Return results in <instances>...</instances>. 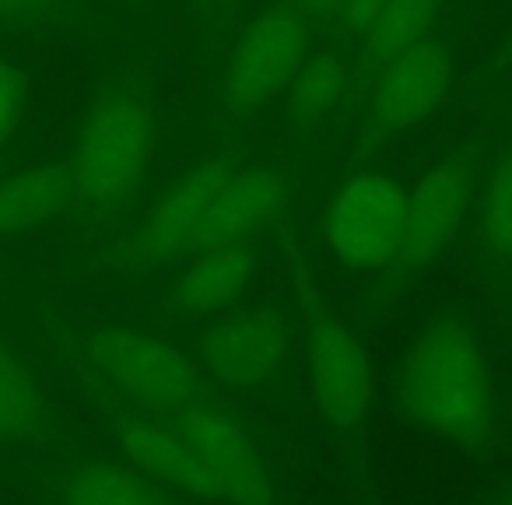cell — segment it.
<instances>
[{
	"label": "cell",
	"mask_w": 512,
	"mask_h": 505,
	"mask_svg": "<svg viewBox=\"0 0 512 505\" xmlns=\"http://www.w3.org/2000/svg\"><path fill=\"white\" fill-rule=\"evenodd\" d=\"M288 200V186L267 165H239L225 190L214 197L211 211L204 218L197 239L200 249H218V246H239L249 235L264 232L274 218L281 214Z\"/></svg>",
	"instance_id": "7c38bea8"
},
{
	"label": "cell",
	"mask_w": 512,
	"mask_h": 505,
	"mask_svg": "<svg viewBox=\"0 0 512 505\" xmlns=\"http://www.w3.org/2000/svg\"><path fill=\"white\" fill-rule=\"evenodd\" d=\"M155 141V109L141 92L134 88L102 92L81 120L67 162L74 207L88 214L127 211L151 169Z\"/></svg>",
	"instance_id": "6da1fadb"
},
{
	"label": "cell",
	"mask_w": 512,
	"mask_h": 505,
	"mask_svg": "<svg viewBox=\"0 0 512 505\" xmlns=\"http://www.w3.org/2000/svg\"><path fill=\"white\" fill-rule=\"evenodd\" d=\"M123 453L134 460L137 470L158 481L162 488H176L186 495L204 498V481H200V467L193 446L186 439L183 425H179L176 411H141L130 414L116 432Z\"/></svg>",
	"instance_id": "4fadbf2b"
},
{
	"label": "cell",
	"mask_w": 512,
	"mask_h": 505,
	"mask_svg": "<svg viewBox=\"0 0 512 505\" xmlns=\"http://www.w3.org/2000/svg\"><path fill=\"white\" fill-rule=\"evenodd\" d=\"M309 383L313 400L337 428L358 425L372 400V369L362 344L334 316L309 323Z\"/></svg>",
	"instance_id": "8fae6325"
},
{
	"label": "cell",
	"mask_w": 512,
	"mask_h": 505,
	"mask_svg": "<svg viewBox=\"0 0 512 505\" xmlns=\"http://www.w3.org/2000/svg\"><path fill=\"white\" fill-rule=\"evenodd\" d=\"M502 505H512V495H509V498H505V502H502Z\"/></svg>",
	"instance_id": "d4e9b609"
},
{
	"label": "cell",
	"mask_w": 512,
	"mask_h": 505,
	"mask_svg": "<svg viewBox=\"0 0 512 505\" xmlns=\"http://www.w3.org/2000/svg\"><path fill=\"white\" fill-rule=\"evenodd\" d=\"M313 32L316 29L309 25V18L288 0L256 11L242 25L221 67V109L235 120H249L285 99L299 67L313 53Z\"/></svg>",
	"instance_id": "3957f363"
},
{
	"label": "cell",
	"mask_w": 512,
	"mask_h": 505,
	"mask_svg": "<svg viewBox=\"0 0 512 505\" xmlns=\"http://www.w3.org/2000/svg\"><path fill=\"white\" fill-rule=\"evenodd\" d=\"M239 172L235 158H207L172 179L162 190V197L144 211V218L134 225V232L123 239L120 260L130 267H155L197 253V239L204 218L211 211L214 197L225 190L228 179Z\"/></svg>",
	"instance_id": "5b68a950"
},
{
	"label": "cell",
	"mask_w": 512,
	"mask_h": 505,
	"mask_svg": "<svg viewBox=\"0 0 512 505\" xmlns=\"http://www.w3.org/2000/svg\"><path fill=\"white\" fill-rule=\"evenodd\" d=\"M193 446L204 481V498L225 505H271V481L249 435L232 418L193 404L176 411Z\"/></svg>",
	"instance_id": "9c48e42d"
},
{
	"label": "cell",
	"mask_w": 512,
	"mask_h": 505,
	"mask_svg": "<svg viewBox=\"0 0 512 505\" xmlns=\"http://www.w3.org/2000/svg\"><path fill=\"white\" fill-rule=\"evenodd\" d=\"M204 4H207V8H218V11H232L239 0H204Z\"/></svg>",
	"instance_id": "cb8c5ba5"
},
{
	"label": "cell",
	"mask_w": 512,
	"mask_h": 505,
	"mask_svg": "<svg viewBox=\"0 0 512 505\" xmlns=\"http://www.w3.org/2000/svg\"><path fill=\"white\" fill-rule=\"evenodd\" d=\"M474 176L477 165L470 151H449L421 172L414 190L407 193L404 232H400L390 267L418 271V267H428L446 253L470 211Z\"/></svg>",
	"instance_id": "8992f818"
},
{
	"label": "cell",
	"mask_w": 512,
	"mask_h": 505,
	"mask_svg": "<svg viewBox=\"0 0 512 505\" xmlns=\"http://www.w3.org/2000/svg\"><path fill=\"white\" fill-rule=\"evenodd\" d=\"M74 207L67 165H25L0 176V235H18L60 218Z\"/></svg>",
	"instance_id": "5bb4252c"
},
{
	"label": "cell",
	"mask_w": 512,
	"mask_h": 505,
	"mask_svg": "<svg viewBox=\"0 0 512 505\" xmlns=\"http://www.w3.org/2000/svg\"><path fill=\"white\" fill-rule=\"evenodd\" d=\"M67 505H172L169 491L144 470L120 463H92L67 488Z\"/></svg>",
	"instance_id": "e0dca14e"
},
{
	"label": "cell",
	"mask_w": 512,
	"mask_h": 505,
	"mask_svg": "<svg viewBox=\"0 0 512 505\" xmlns=\"http://www.w3.org/2000/svg\"><path fill=\"white\" fill-rule=\"evenodd\" d=\"M99 372L144 411H183L204 400L200 369L172 344L134 327H109L92 341Z\"/></svg>",
	"instance_id": "277c9868"
},
{
	"label": "cell",
	"mask_w": 512,
	"mask_h": 505,
	"mask_svg": "<svg viewBox=\"0 0 512 505\" xmlns=\"http://www.w3.org/2000/svg\"><path fill=\"white\" fill-rule=\"evenodd\" d=\"M46 397L36 376L0 348V442L32 439L46 428Z\"/></svg>",
	"instance_id": "d6986e66"
},
{
	"label": "cell",
	"mask_w": 512,
	"mask_h": 505,
	"mask_svg": "<svg viewBox=\"0 0 512 505\" xmlns=\"http://www.w3.org/2000/svg\"><path fill=\"white\" fill-rule=\"evenodd\" d=\"M407 193L379 172L351 176L327 214V239L337 260L355 271L390 267L404 232Z\"/></svg>",
	"instance_id": "ba28073f"
},
{
	"label": "cell",
	"mask_w": 512,
	"mask_h": 505,
	"mask_svg": "<svg viewBox=\"0 0 512 505\" xmlns=\"http://www.w3.org/2000/svg\"><path fill=\"white\" fill-rule=\"evenodd\" d=\"M407 407L435 435L477 439L495 418V376L488 351L470 330L435 323L407 362Z\"/></svg>",
	"instance_id": "7a4b0ae2"
},
{
	"label": "cell",
	"mask_w": 512,
	"mask_h": 505,
	"mask_svg": "<svg viewBox=\"0 0 512 505\" xmlns=\"http://www.w3.org/2000/svg\"><path fill=\"white\" fill-rule=\"evenodd\" d=\"M477 242H481V253L488 260L512 264V148L498 158L495 172L488 179Z\"/></svg>",
	"instance_id": "ffe728a7"
},
{
	"label": "cell",
	"mask_w": 512,
	"mask_h": 505,
	"mask_svg": "<svg viewBox=\"0 0 512 505\" xmlns=\"http://www.w3.org/2000/svg\"><path fill=\"white\" fill-rule=\"evenodd\" d=\"M292 8H299L302 15L309 18L313 29L323 32H334L341 29V11H344V0H288Z\"/></svg>",
	"instance_id": "603a6c76"
},
{
	"label": "cell",
	"mask_w": 512,
	"mask_h": 505,
	"mask_svg": "<svg viewBox=\"0 0 512 505\" xmlns=\"http://www.w3.org/2000/svg\"><path fill=\"white\" fill-rule=\"evenodd\" d=\"M256 260L246 246H218L200 249L197 257L183 267L172 285V302L186 313H214L225 309L246 292L253 281Z\"/></svg>",
	"instance_id": "9a60e30c"
},
{
	"label": "cell",
	"mask_w": 512,
	"mask_h": 505,
	"mask_svg": "<svg viewBox=\"0 0 512 505\" xmlns=\"http://www.w3.org/2000/svg\"><path fill=\"white\" fill-rule=\"evenodd\" d=\"M442 8H446V0H383L358 46L369 57L383 60L404 46L421 43V39L435 36L432 29Z\"/></svg>",
	"instance_id": "ac0fdd59"
},
{
	"label": "cell",
	"mask_w": 512,
	"mask_h": 505,
	"mask_svg": "<svg viewBox=\"0 0 512 505\" xmlns=\"http://www.w3.org/2000/svg\"><path fill=\"white\" fill-rule=\"evenodd\" d=\"M453 88V50L428 36L379 60L369 99V130L379 137L404 134L432 120Z\"/></svg>",
	"instance_id": "52a82bcc"
},
{
	"label": "cell",
	"mask_w": 512,
	"mask_h": 505,
	"mask_svg": "<svg viewBox=\"0 0 512 505\" xmlns=\"http://www.w3.org/2000/svg\"><path fill=\"white\" fill-rule=\"evenodd\" d=\"M288 355V327L274 309L235 306L204 330L200 362L228 386H256L271 379Z\"/></svg>",
	"instance_id": "30bf717a"
},
{
	"label": "cell",
	"mask_w": 512,
	"mask_h": 505,
	"mask_svg": "<svg viewBox=\"0 0 512 505\" xmlns=\"http://www.w3.org/2000/svg\"><path fill=\"white\" fill-rule=\"evenodd\" d=\"M344 92H348V64L337 53H309L285 92L288 123L302 130L323 127L337 113Z\"/></svg>",
	"instance_id": "2e32d148"
},
{
	"label": "cell",
	"mask_w": 512,
	"mask_h": 505,
	"mask_svg": "<svg viewBox=\"0 0 512 505\" xmlns=\"http://www.w3.org/2000/svg\"><path fill=\"white\" fill-rule=\"evenodd\" d=\"M25 120V81L11 64L0 60V144H8Z\"/></svg>",
	"instance_id": "44dd1931"
},
{
	"label": "cell",
	"mask_w": 512,
	"mask_h": 505,
	"mask_svg": "<svg viewBox=\"0 0 512 505\" xmlns=\"http://www.w3.org/2000/svg\"><path fill=\"white\" fill-rule=\"evenodd\" d=\"M64 0H0V25H36L60 11Z\"/></svg>",
	"instance_id": "7402d4cb"
}]
</instances>
